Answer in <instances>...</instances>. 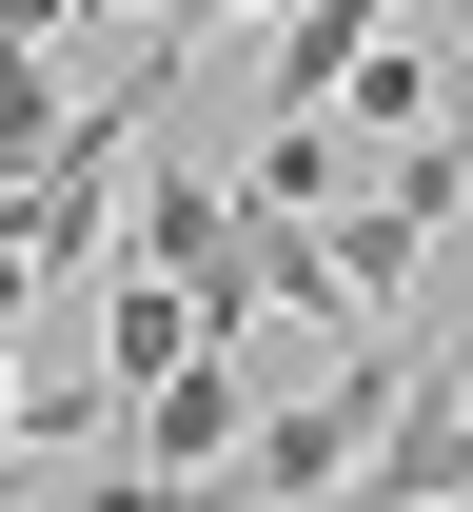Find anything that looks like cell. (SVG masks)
Returning <instances> with one entry per match:
<instances>
[{
    "instance_id": "3957f363",
    "label": "cell",
    "mask_w": 473,
    "mask_h": 512,
    "mask_svg": "<svg viewBox=\"0 0 473 512\" xmlns=\"http://www.w3.org/2000/svg\"><path fill=\"white\" fill-rule=\"evenodd\" d=\"M138 256H158V276H178L217 335H257V256H237V197H217L198 158H158V217H138Z\"/></svg>"
},
{
    "instance_id": "52a82bcc",
    "label": "cell",
    "mask_w": 473,
    "mask_h": 512,
    "mask_svg": "<svg viewBox=\"0 0 473 512\" xmlns=\"http://www.w3.org/2000/svg\"><path fill=\"white\" fill-rule=\"evenodd\" d=\"M0 138H20V158L60 138V40H20V20H0Z\"/></svg>"
},
{
    "instance_id": "277c9868",
    "label": "cell",
    "mask_w": 473,
    "mask_h": 512,
    "mask_svg": "<svg viewBox=\"0 0 473 512\" xmlns=\"http://www.w3.org/2000/svg\"><path fill=\"white\" fill-rule=\"evenodd\" d=\"M355 493H473V394L414 355V394L375 414V453H355Z\"/></svg>"
},
{
    "instance_id": "7a4b0ae2",
    "label": "cell",
    "mask_w": 473,
    "mask_h": 512,
    "mask_svg": "<svg viewBox=\"0 0 473 512\" xmlns=\"http://www.w3.org/2000/svg\"><path fill=\"white\" fill-rule=\"evenodd\" d=\"M237 434H257V394H237V335H198L178 375L119 414V493H237Z\"/></svg>"
},
{
    "instance_id": "9c48e42d",
    "label": "cell",
    "mask_w": 473,
    "mask_h": 512,
    "mask_svg": "<svg viewBox=\"0 0 473 512\" xmlns=\"http://www.w3.org/2000/svg\"><path fill=\"white\" fill-rule=\"evenodd\" d=\"M454 138H473V60H454Z\"/></svg>"
},
{
    "instance_id": "5b68a950",
    "label": "cell",
    "mask_w": 473,
    "mask_h": 512,
    "mask_svg": "<svg viewBox=\"0 0 473 512\" xmlns=\"http://www.w3.org/2000/svg\"><path fill=\"white\" fill-rule=\"evenodd\" d=\"M198 296H178V276H158V256H119V296H99V394H119V414H138V394H158V375H178V355H198Z\"/></svg>"
},
{
    "instance_id": "8992f818",
    "label": "cell",
    "mask_w": 473,
    "mask_h": 512,
    "mask_svg": "<svg viewBox=\"0 0 473 512\" xmlns=\"http://www.w3.org/2000/svg\"><path fill=\"white\" fill-rule=\"evenodd\" d=\"M336 119H375V138H414V119H454V79L414 60L395 20H375V40H355V79H336Z\"/></svg>"
},
{
    "instance_id": "6da1fadb",
    "label": "cell",
    "mask_w": 473,
    "mask_h": 512,
    "mask_svg": "<svg viewBox=\"0 0 473 512\" xmlns=\"http://www.w3.org/2000/svg\"><path fill=\"white\" fill-rule=\"evenodd\" d=\"M414 355H434V335L375 316V355H355L336 394H296V414H257V434H237V493H355V453H375V414L414 394Z\"/></svg>"
},
{
    "instance_id": "ba28073f",
    "label": "cell",
    "mask_w": 473,
    "mask_h": 512,
    "mask_svg": "<svg viewBox=\"0 0 473 512\" xmlns=\"http://www.w3.org/2000/svg\"><path fill=\"white\" fill-rule=\"evenodd\" d=\"M20 434H40V394H20V375H0V453H20Z\"/></svg>"
}]
</instances>
